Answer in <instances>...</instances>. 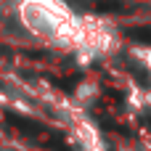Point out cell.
I'll return each instance as SVG.
<instances>
[{
    "instance_id": "6da1fadb",
    "label": "cell",
    "mask_w": 151,
    "mask_h": 151,
    "mask_svg": "<svg viewBox=\"0 0 151 151\" xmlns=\"http://www.w3.org/2000/svg\"><path fill=\"white\" fill-rule=\"evenodd\" d=\"M16 24L40 45L72 50V53H106L111 48V32L101 21L80 16L66 0H16Z\"/></svg>"
}]
</instances>
